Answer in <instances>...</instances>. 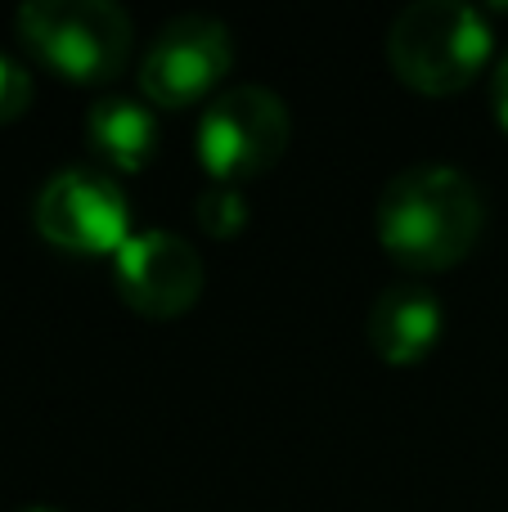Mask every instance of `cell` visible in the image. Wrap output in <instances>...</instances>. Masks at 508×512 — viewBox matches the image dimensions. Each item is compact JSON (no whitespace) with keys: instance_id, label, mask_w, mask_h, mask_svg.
<instances>
[{"instance_id":"cell-1","label":"cell","mask_w":508,"mask_h":512,"mask_svg":"<svg viewBox=\"0 0 508 512\" xmlns=\"http://www.w3.org/2000/svg\"><path fill=\"white\" fill-rule=\"evenodd\" d=\"M374 225L378 243L405 270H450L482 239L486 203L459 167L419 162L383 185Z\"/></svg>"},{"instance_id":"cell-2","label":"cell","mask_w":508,"mask_h":512,"mask_svg":"<svg viewBox=\"0 0 508 512\" xmlns=\"http://www.w3.org/2000/svg\"><path fill=\"white\" fill-rule=\"evenodd\" d=\"M387 59L405 86L455 95L491 59V27L464 0H414L387 32Z\"/></svg>"},{"instance_id":"cell-3","label":"cell","mask_w":508,"mask_h":512,"mask_svg":"<svg viewBox=\"0 0 508 512\" xmlns=\"http://www.w3.org/2000/svg\"><path fill=\"white\" fill-rule=\"evenodd\" d=\"M23 45L68 81H108L131 59V18L113 0H27L18 9Z\"/></svg>"},{"instance_id":"cell-4","label":"cell","mask_w":508,"mask_h":512,"mask_svg":"<svg viewBox=\"0 0 508 512\" xmlns=\"http://www.w3.org/2000/svg\"><path fill=\"white\" fill-rule=\"evenodd\" d=\"M293 117L288 104L266 86L221 90L198 122V158L216 185H234L270 171L288 149Z\"/></svg>"},{"instance_id":"cell-5","label":"cell","mask_w":508,"mask_h":512,"mask_svg":"<svg viewBox=\"0 0 508 512\" xmlns=\"http://www.w3.org/2000/svg\"><path fill=\"white\" fill-rule=\"evenodd\" d=\"M32 221L45 243L81 256H108L122 248L131 234V207L117 180L95 167H63L41 185L32 207Z\"/></svg>"},{"instance_id":"cell-6","label":"cell","mask_w":508,"mask_h":512,"mask_svg":"<svg viewBox=\"0 0 508 512\" xmlns=\"http://www.w3.org/2000/svg\"><path fill=\"white\" fill-rule=\"evenodd\" d=\"M230 27L212 14H180L158 27L140 63V86L158 108H189L230 72Z\"/></svg>"},{"instance_id":"cell-7","label":"cell","mask_w":508,"mask_h":512,"mask_svg":"<svg viewBox=\"0 0 508 512\" xmlns=\"http://www.w3.org/2000/svg\"><path fill=\"white\" fill-rule=\"evenodd\" d=\"M203 256L171 230H144L117 248L113 279L131 310L149 319L185 315L203 292Z\"/></svg>"},{"instance_id":"cell-8","label":"cell","mask_w":508,"mask_h":512,"mask_svg":"<svg viewBox=\"0 0 508 512\" xmlns=\"http://www.w3.org/2000/svg\"><path fill=\"white\" fill-rule=\"evenodd\" d=\"M441 297L423 283L405 279L378 292L369 310V342L387 364H419L441 337Z\"/></svg>"},{"instance_id":"cell-9","label":"cell","mask_w":508,"mask_h":512,"mask_svg":"<svg viewBox=\"0 0 508 512\" xmlns=\"http://www.w3.org/2000/svg\"><path fill=\"white\" fill-rule=\"evenodd\" d=\"M86 135L99 158H108L117 171H140L158 149V117L126 95H108L90 104Z\"/></svg>"},{"instance_id":"cell-10","label":"cell","mask_w":508,"mask_h":512,"mask_svg":"<svg viewBox=\"0 0 508 512\" xmlns=\"http://www.w3.org/2000/svg\"><path fill=\"white\" fill-rule=\"evenodd\" d=\"M198 225H203L207 234H216V239H230V234H239L243 225H248V198L234 185H216L212 180V185L198 194Z\"/></svg>"},{"instance_id":"cell-11","label":"cell","mask_w":508,"mask_h":512,"mask_svg":"<svg viewBox=\"0 0 508 512\" xmlns=\"http://www.w3.org/2000/svg\"><path fill=\"white\" fill-rule=\"evenodd\" d=\"M27 104H32V72H27L14 54L0 50V122L23 117Z\"/></svg>"},{"instance_id":"cell-12","label":"cell","mask_w":508,"mask_h":512,"mask_svg":"<svg viewBox=\"0 0 508 512\" xmlns=\"http://www.w3.org/2000/svg\"><path fill=\"white\" fill-rule=\"evenodd\" d=\"M491 99H495V117H500V122H504V131H508V50H504V59L495 63Z\"/></svg>"},{"instance_id":"cell-13","label":"cell","mask_w":508,"mask_h":512,"mask_svg":"<svg viewBox=\"0 0 508 512\" xmlns=\"http://www.w3.org/2000/svg\"><path fill=\"white\" fill-rule=\"evenodd\" d=\"M23 512H54V508H23Z\"/></svg>"}]
</instances>
